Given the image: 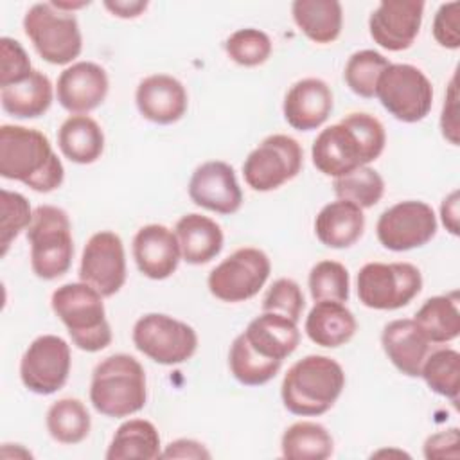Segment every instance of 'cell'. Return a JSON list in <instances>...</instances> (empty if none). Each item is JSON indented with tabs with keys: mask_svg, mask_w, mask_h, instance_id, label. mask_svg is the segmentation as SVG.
I'll list each match as a JSON object with an SVG mask.
<instances>
[{
	"mask_svg": "<svg viewBox=\"0 0 460 460\" xmlns=\"http://www.w3.org/2000/svg\"><path fill=\"white\" fill-rule=\"evenodd\" d=\"M298 343L296 322L262 311L234 340L228 352L230 372L241 385L261 386L277 376L284 358L293 354Z\"/></svg>",
	"mask_w": 460,
	"mask_h": 460,
	"instance_id": "6da1fadb",
	"label": "cell"
},
{
	"mask_svg": "<svg viewBox=\"0 0 460 460\" xmlns=\"http://www.w3.org/2000/svg\"><path fill=\"white\" fill-rule=\"evenodd\" d=\"M386 133L379 119L370 113H349L338 124L320 131L311 147L314 167L340 178L377 160L385 149Z\"/></svg>",
	"mask_w": 460,
	"mask_h": 460,
	"instance_id": "7a4b0ae2",
	"label": "cell"
},
{
	"mask_svg": "<svg viewBox=\"0 0 460 460\" xmlns=\"http://www.w3.org/2000/svg\"><path fill=\"white\" fill-rule=\"evenodd\" d=\"M0 176L22 181L36 192H52L63 183L65 169L41 131L25 126L2 124Z\"/></svg>",
	"mask_w": 460,
	"mask_h": 460,
	"instance_id": "3957f363",
	"label": "cell"
},
{
	"mask_svg": "<svg viewBox=\"0 0 460 460\" xmlns=\"http://www.w3.org/2000/svg\"><path fill=\"white\" fill-rule=\"evenodd\" d=\"M345 388V372L338 361L309 354L289 367L280 395L288 411L300 417H318L329 411Z\"/></svg>",
	"mask_w": 460,
	"mask_h": 460,
	"instance_id": "277c9868",
	"label": "cell"
},
{
	"mask_svg": "<svg viewBox=\"0 0 460 460\" xmlns=\"http://www.w3.org/2000/svg\"><path fill=\"white\" fill-rule=\"evenodd\" d=\"M146 372L129 354L104 358L92 374L90 401L106 417L122 419L146 406Z\"/></svg>",
	"mask_w": 460,
	"mask_h": 460,
	"instance_id": "5b68a950",
	"label": "cell"
},
{
	"mask_svg": "<svg viewBox=\"0 0 460 460\" xmlns=\"http://www.w3.org/2000/svg\"><path fill=\"white\" fill-rule=\"evenodd\" d=\"M52 311L65 323L72 343L84 352H99L111 343L102 295L86 282L59 286L50 298Z\"/></svg>",
	"mask_w": 460,
	"mask_h": 460,
	"instance_id": "8992f818",
	"label": "cell"
},
{
	"mask_svg": "<svg viewBox=\"0 0 460 460\" xmlns=\"http://www.w3.org/2000/svg\"><path fill=\"white\" fill-rule=\"evenodd\" d=\"M31 244V268L36 277L54 280L63 277L72 264L74 241L68 214L52 205H40L27 228Z\"/></svg>",
	"mask_w": 460,
	"mask_h": 460,
	"instance_id": "52a82bcc",
	"label": "cell"
},
{
	"mask_svg": "<svg viewBox=\"0 0 460 460\" xmlns=\"http://www.w3.org/2000/svg\"><path fill=\"white\" fill-rule=\"evenodd\" d=\"M23 31L36 52L50 65L72 63L83 49V38L74 13L40 2L23 16Z\"/></svg>",
	"mask_w": 460,
	"mask_h": 460,
	"instance_id": "ba28073f",
	"label": "cell"
},
{
	"mask_svg": "<svg viewBox=\"0 0 460 460\" xmlns=\"http://www.w3.org/2000/svg\"><path fill=\"white\" fill-rule=\"evenodd\" d=\"M420 288L422 275L410 262H368L358 273V298L370 309H401L420 293Z\"/></svg>",
	"mask_w": 460,
	"mask_h": 460,
	"instance_id": "9c48e42d",
	"label": "cell"
},
{
	"mask_svg": "<svg viewBox=\"0 0 460 460\" xmlns=\"http://www.w3.org/2000/svg\"><path fill=\"white\" fill-rule=\"evenodd\" d=\"M376 95L401 122L422 120L433 104V86L426 74L408 63H390L379 75Z\"/></svg>",
	"mask_w": 460,
	"mask_h": 460,
	"instance_id": "30bf717a",
	"label": "cell"
},
{
	"mask_svg": "<svg viewBox=\"0 0 460 460\" xmlns=\"http://www.w3.org/2000/svg\"><path fill=\"white\" fill-rule=\"evenodd\" d=\"M135 347L160 365H180L190 359L198 349L196 331L169 314L149 313L133 327Z\"/></svg>",
	"mask_w": 460,
	"mask_h": 460,
	"instance_id": "8fae6325",
	"label": "cell"
},
{
	"mask_svg": "<svg viewBox=\"0 0 460 460\" xmlns=\"http://www.w3.org/2000/svg\"><path fill=\"white\" fill-rule=\"evenodd\" d=\"M304 164L300 144L288 135L266 137L244 160L243 176L248 187L259 192L275 190L293 180Z\"/></svg>",
	"mask_w": 460,
	"mask_h": 460,
	"instance_id": "7c38bea8",
	"label": "cell"
},
{
	"mask_svg": "<svg viewBox=\"0 0 460 460\" xmlns=\"http://www.w3.org/2000/svg\"><path fill=\"white\" fill-rule=\"evenodd\" d=\"M271 271L268 255L259 248H239L208 275V291L221 302H244L255 296Z\"/></svg>",
	"mask_w": 460,
	"mask_h": 460,
	"instance_id": "4fadbf2b",
	"label": "cell"
},
{
	"mask_svg": "<svg viewBox=\"0 0 460 460\" xmlns=\"http://www.w3.org/2000/svg\"><path fill=\"white\" fill-rule=\"evenodd\" d=\"M376 232L386 250L408 252L424 246L435 237L437 216L424 201H399L379 216Z\"/></svg>",
	"mask_w": 460,
	"mask_h": 460,
	"instance_id": "5bb4252c",
	"label": "cell"
},
{
	"mask_svg": "<svg viewBox=\"0 0 460 460\" xmlns=\"http://www.w3.org/2000/svg\"><path fill=\"white\" fill-rule=\"evenodd\" d=\"M70 363V345L61 336L43 334L23 352L20 379L27 390L38 395H50L65 386Z\"/></svg>",
	"mask_w": 460,
	"mask_h": 460,
	"instance_id": "9a60e30c",
	"label": "cell"
},
{
	"mask_svg": "<svg viewBox=\"0 0 460 460\" xmlns=\"http://www.w3.org/2000/svg\"><path fill=\"white\" fill-rule=\"evenodd\" d=\"M79 279L102 296H113L126 282V253L119 234L101 230L84 244Z\"/></svg>",
	"mask_w": 460,
	"mask_h": 460,
	"instance_id": "2e32d148",
	"label": "cell"
},
{
	"mask_svg": "<svg viewBox=\"0 0 460 460\" xmlns=\"http://www.w3.org/2000/svg\"><path fill=\"white\" fill-rule=\"evenodd\" d=\"M422 14L424 2L420 0H385L368 18L370 36L390 52L406 50L420 31Z\"/></svg>",
	"mask_w": 460,
	"mask_h": 460,
	"instance_id": "e0dca14e",
	"label": "cell"
},
{
	"mask_svg": "<svg viewBox=\"0 0 460 460\" xmlns=\"http://www.w3.org/2000/svg\"><path fill=\"white\" fill-rule=\"evenodd\" d=\"M189 198L194 205L217 214H234L243 205L234 167L221 160H210L194 169L189 180Z\"/></svg>",
	"mask_w": 460,
	"mask_h": 460,
	"instance_id": "ac0fdd59",
	"label": "cell"
},
{
	"mask_svg": "<svg viewBox=\"0 0 460 460\" xmlns=\"http://www.w3.org/2000/svg\"><path fill=\"white\" fill-rule=\"evenodd\" d=\"M106 70L92 61H77L66 66L56 86L58 102L74 115H86L95 110L108 95Z\"/></svg>",
	"mask_w": 460,
	"mask_h": 460,
	"instance_id": "d6986e66",
	"label": "cell"
},
{
	"mask_svg": "<svg viewBox=\"0 0 460 460\" xmlns=\"http://www.w3.org/2000/svg\"><path fill=\"white\" fill-rule=\"evenodd\" d=\"M133 257L142 275L164 280L176 271L181 259L178 237L164 225H146L133 237Z\"/></svg>",
	"mask_w": 460,
	"mask_h": 460,
	"instance_id": "ffe728a7",
	"label": "cell"
},
{
	"mask_svg": "<svg viewBox=\"0 0 460 460\" xmlns=\"http://www.w3.org/2000/svg\"><path fill=\"white\" fill-rule=\"evenodd\" d=\"M140 115L155 124H172L187 111V90L169 74H153L144 77L135 92Z\"/></svg>",
	"mask_w": 460,
	"mask_h": 460,
	"instance_id": "44dd1931",
	"label": "cell"
},
{
	"mask_svg": "<svg viewBox=\"0 0 460 460\" xmlns=\"http://www.w3.org/2000/svg\"><path fill=\"white\" fill-rule=\"evenodd\" d=\"M282 111L293 129H316L332 111V92L329 84L318 77L300 79L288 90Z\"/></svg>",
	"mask_w": 460,
	"mask_h": 460,
	"instance_id": "7402d4cb",
	"label": "cell"
},
{
	"mask_svg": "<svg viewBox=\"0 0 460 460\" xmlns=\"http://www.w3.org/2000/svg\"><path fill=\"white\" fill-rule=\"evenodd\" d=\"M381 345L392 365L408 377H419L429 341L411 318L392 320L383 327Z\"/></svg>",
	"mask_w": 460,
	"mask_h": 460,
	"instance_id": "603a6c76",
	"label": "cell"
},
{
	"mask_svg": "<svg viewBox=\"0 0 460 460\" xmlns=\"http://www.w3.org/2000/svg\"><path fill=\"white\" fill-rule=\"evenodd\" d=\"M363 208L345 199L327 203L314 219V234L327 248H349L363 235Z\"/></svg>",
	"mask_w": 460,
	"mask_h": 460,
	"instance_id": "cb8c5ba5",
	"label": "cell"
},
{
	"mask_svg": "<svg viewBox=\"0 0 460 460\" xmlns=\"http://www.w3.org/2000/svg\"><path fill=\"white\" fill-rule=\"evenodd\" d=\"M174 234L178 237L181 259L189 264H207L223 248L221 226L201 214H185L176 221Z\"/></svg>",
	"mask_w": 460,
	"mask_h": 460,
	"instance_id": "d4e9b609",
	"label": "cell"
},
{
	"mask_svg": "<svg viewBox=\"0 0 460 460\" xmlns=\"http://www.w3.org/2000/svg\"><path fill=\"white\" fill-rule=\"evenodd\" d=\"M358 322L341 302H314L305 318V334L320 347L336 349L352 340Z\"/></svg>",
	"mask_w": 460,
	"mask_h": 460,
	"instance_id": "484cf974",
	"label": "cell"
},
{
	"mask_svg": "<svg viewBox=\"0 0 460 460\" xmlns=\"http://www.w3.org/2000/svg\"><path fill=\"white\" fill-rule=\"evenodd\" d=\"M52 97L54 90L50 79L36 68L23 81L0 88L4 111L16 119H36L43 115L50 108Z\"/></svg>",
	"mask_w": 460,
	"mask_h": 460,
	"instance_id": "4316f807",
	"label": "cell"
},
{
	"mask_svg": "<svg viewBox=\"0 0 460 460\" xmlns=\"http://www.w3.org/2000/svg\"><path fill=\"white\" fill-rule=\"evenodd\" d=\"M58 146L74 164H93L104 149V133L88 115H70L58 131Z\"/></svg>",
	"mask_w": 460,
	"mask_h": 460,
	"instance_id": "83f0119b",
	"label": "cell"
},
{
	"mask_svg": "<svg viewBox=\"0 0 460 460\" xmlns=\"http://www.w3.org/2000/svg\"><path fill=\"white\" fill-rule=\"evenodd\" d=\"M291 13L298 29L314 43H331L341 32L343 11L336 0H295Z\"/></svg>",
	"mask_w": 460,
	"mask_h": 460,
	"instance_id": "f1b7e54d",
	"label": "cell"
},
{
	"mask_svg": "<svg viewBox=\"0 0 460 460\" xmlns=\"http://www.w3.org/2000/svg\"><path fill=\"white\" fill-rule=\"evenodd\" d=\"M413 322L429 343H447L460 334L458 291L428 298L417 311Z\"/></svg>",
	"mask_w": 460,
	"mask_h": 460,
	"instance_id": "f546056e",
	"label": "cell"
},
{
	"mask_svg": "<svg viewBox=\"0 0 460 460\" xmlns=\"http://www.w3.org/2000/svg\"><path fill=\"white\" fill-rule=\"evenodd\" d=\"M160 435L153 422L146 419H129L122 422L106 451L108 460H155L160 458Z\"/></svg>",
	"mask_w": 460,
	"mask_h": 460,
	"instance_id": "4dcf8cb0",
	"label": "cell"
},
{
	"mask_svg": "<svg viewBox=\"0 0 460 460\" xmlns=\"http://www.w3.org/2000/svg\"><path fill=\"white\" fill-rule=\"evenodd\" d=\"M280 447L289 460H325L332 455L334 442L322 424L300 420L284 431Z\"/></svg>",
	"mask_w": 460,
	"mask_h": 460,
	"instance_id": "1f68e13d",
	"label": "cell"
},
{
	"mask_svg": "<svg viewBox=\"0 0 460 460\" xmlns=\"http://www.w3.org/2000/svg\"><path fill=\"white\" fill-rule=\"evenodd\" d=\"M90 413L75 397H63L50 404L47 411V429L59 444H79L90 433Z\"/></svg>",
	"mask_w": 460,
	"mask_h": 460,
	"instance_id": "d6a6232c",
	"label": "cell"
},
{
	"mask_svg": "<svg viewBox=\"0 0 460 460\" xmlns=\"http://www.w3.org/2000/svg\"><path fill=\"white\" fill-rule=\"evenodd\" d=\"M420 376L438 395L458 401L460 392V354L455 349H438L426 356Z\"/></svg>",
	"mask_w": 460,
	"mask_h": 460,
	"instance_id": "836d02e7",
	"label": "cell"
},
{
	"mask_svg": "<svg viewBox=\"0 0 460 460\" xmlns=\"http://www.w3.org/2000/svg\"><path fill=\"white\" fill-rule=\"evenodd\" d=\"M334 194L338 199L350 201L359 208L374 207L385 192V181L381 174L368 167H358L340 178H334Z\"/></svg>",
	"mask_w": 460,
	"mask_h": 460,
	"instance_id": "e575fe53",
	"label": "cell"
},
{
	"mask_svg": "<svg viewBox=\"0 0 460 460\" xmlns=\"http://www.w3.org/2000/svg\"><path fill=\"white\" fill-rule=\"evenodd\" d=\"M388 65L390 61L383 54L372 49L358 50L349 58L345 65V70H343L345 83L356 95L370 99L376 95L379 75Z\"/></svg>",
	"mask_w": 460,
	"mask_h": 460,
	"instance_id": "d590c367",
	"label": "cell"
},
{
	"mask_svg": "<svg viewBox=\"0 0 460 460\" xmlns=\"http://www.w3.org/2000/svg\"><path fill=\"white\" fill-rule=\"evenodd\" d=\"M349 271L338 261H320L309 271V291L314 302H347L349 300Z\"/></svg>",
	"mask_w": 460,
	"mask_h": 460,
	"instance_id": "8d00e7d4",
	"label": "cell"
},
{
	"mask_svg": "<svg viewBox=\"0 0 460 460\" xmlns=\"http://www.w3.org/2000/svg\"><path fill=\"white\" fill-rule=\"evenodd\" d=\"M225 50L241 66L262 65L271 54V40L266 32L246 27L232 32L225 41Z\"/></svg>",
	"mask_w": 460,
	"mask_h": 460,
	"instance_id": "74e56055",
	"label": "cell"
},
{
	"mask_svg": "<svg viewBox=\"0 0 460 460\" xmlns=\"http://www.w3.org/2000/svg\"><path fill=\"white\" fill-rule=\"evenodd\" d=\"M0 214H2V225H0V255L4 257L9 250V244L13 239L18 237V234L25 228H29L32 221V210L25 196L20 192H13L7 189L0 190Z\"/></svg>",
	"mask_w": 460,
	"mask_h": 460,
	"instance_id": "f35d334b",
	"label": "cell"
},
{
	"mask_svg": "<svg viewBox=\"0 0 460 460\" xmlns=\"http://www.w3.org/2000/svg\"><path fill=\"white\" fill-rule=\"evenodd\" d=\"M305 307L304 293L300 286L291 279H277L262 300L264 313H277L293 322L300 320V314Z\"/></svg>",
	"mask_w": 460,
	"mask_h": 460,
	"instance_id": "ab89813d",
	"label": "cell"
},
{
	"mask_svg": "<svg viewBox=\"0 0 460 460\" xmlns=\"http://www.w3.org/2000/svg\"><path fill=\"white\" fill-rule=\"evenodd\" d=\"M34 68L20 41L13 38H0V88L16 84L31 75Z\"/></svg>",
	"mask_w": 460,
	"mask_h": 460,
	"instance_id": "60d3db41",
	"label": "cell"
},
{
	"mask_svg": "<svg viewBox=\"0 0 460 460\" xmlns=\"http://www.w3.org/2000/svg\"><path fill=\"white\" fill-rule=\"evenodd\" d=\"M433 36L438 45L456 50L460 47V4L447 2L438 7L433 18Z\"/></svg>",
	"mask_w": 460,
	"mask_h": 460,
	"instance_id": "b9f144b4",
	"label": "cell"
},
{
	"mask_svg": "<svg viewBox=\"0 0 460 460\" xmlns=\"http://www.w3.org/2000/svg\"><path fill=\"white\" fill-rule=\"evenodd\" d=\"M440 129L446 140L453 146H458V90H456V75L451 77L449 88L446 92L442 115H440Z\"/></svg>",
	"mask_w": 460,
	"mask_h": 460,
	"instance_id": "7bdbcfd3",
	"label": "cell"
},
{
	"mask_svg": "<svg viewBox=\"0 0 460 460\" xmlns=\"http://www.w3.org/2000/svg\"><path fill=\"white\" fill-rule=\"evenodd\" d=\"M460 433L458 428H451L446 431H438L426 438L424 442V456L426 458H458Z\"/></svg>",
	"mask_w": 460,
	"mask_h": 460,
	"instance_id": "ee69618b",
	"label": "cell"
},
{
	"mask_svg": "<svg viewBox=\"0 0 460 460\" xmlns=\"http://www.w3.org/2000/svg\"><path fill=\"white\" fill-rule=\"evenodd\" d=\"M162 458H210L207 447L192 438H178L165 446Z\"/></svg>",
	"mask_w": 460,
	"mask_h": 460,
	"instance_id": "f6af8a7d",
	"label": "cell"
},
{
	"mask_svg": "<svg viewBox=\"0 0 460 460\" xmlns=\"http://www.w3.org/2000/svg\"><path fill=\"white\" fill-rule=\"evenodd\" d=\"M440 216L446 230H449L453 235H458V190H453L447 198H444Z\"/></svg>",
	"mask_w": 460,
	"mask_h": 460,
	"instance_id": "bcb514c9",
	"label": "cell"
},
{
	"mask_svg": "<svg viewBox=\"0 0 460 460\" xmlns=\"http://www.w3.org/2000/svg\"><path fill=\"white\" fill-rule=\"evenodd\" d=\"M104 7L119 18H137L142 11H146L147 2H142V0H129V2L128 0H115V2L106 0Z\"/></svg>",
	"mask_w": 460,
	"mask_h": 460,
	"instance_id": "7dc6e473",
	"label": "cell"
}]
</instances>
